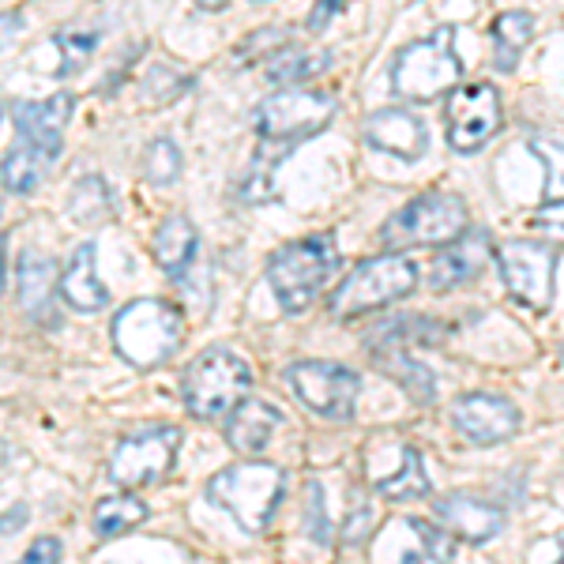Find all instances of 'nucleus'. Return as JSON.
<instances>
[{"instance_id":"obj_1","label":"nucleus","mask_w":564,"mask_h":564,"mask_svg":"<svg viewBox=\"0 0 564 564\" xmlns=\"http://www.w3.org/2000/svg\"><path fill=\"white\" fill-rule=\"evenodd\" d=\"M339 271V249H335V237L331 234H313L282 245L271 264H267V282H271V294L282 305V313L298 316L313 305L328 282Z\"/></svg>"},{"instance_id":"obj_2","label":"nucleus","mask_w":564,"mask_h":564,"mask_svg":"<svg viewBox=\"0 0 564 564\" xmlns=\"http://www.w3.org/2000/svg\"><path fill=\"white\" fill-rule=\"evenodd\" d=\"M459 76H463V61L455 53V27L444 23L395 53L388 83L395 98L403 102H437L444 94H452Z\"/></svg>"},{"instance_id":"obj_3","label":"nucleus","mask_w":564,"mask_h":564,"mask_svg":"<svg viewBox=\"0 0 564 564\" xmlns=\"http://www.w3.org/2000/svg\"><path fill=\"white\" fill-rule=\"evenodd\" d=\"M252 388V365L230 346H207L188 361L181 376V399L185 410L200 422L226 418L230 410L249 395Z\"/></svg>"},{"instance_id":"obj_4","label":"nucleus","mask_w":564,"mask_h":564,"mask_svg":"<svg viewBox=\"0 0 564 564\" xmlns=\"http://www.w3.org/2000/svg\"><path fill=\"white\" fill-rule=\"evenodd\" d=\"M181 339H185V316L162 298L128 301L113 316V346L136 369H158L177 354Z\"/></svg>"},{"instance_id":"obj_5","label":"nucleus","mask_w":564,"mask_h":564,"mask_svg":"<svg viewBox=\"0 0 564 564\" xmlns=\"http://www.w3.org/2000/svg\"><path fill=\"white\" fill-rule=\"evenodd\" d=\"M418 286V267L403 252H384L373 260H361L350 275H346L328 298V309L335 316H365L376 309H388L395 301H403L414 294Z\"/></svg>"},{"instance_id":"obj_6","label":"nucleus","mask_w":564,"mask_h":564,"mask_svg":"<svg viewBox=\"0 0 564 564\" xmlns=\"http://www.w3.org/2000/svg\"><path fill=\"white\" fill-rule=\"evenodd\" d=\"M282 493L286 474L275 463H234L207 482V501L222 504L252 534H260L275 519Z\"/></svg>"},{"instance_id":"obj_7","label":"nucleus","mask_w":564,"mask_h":564,"mask_svg":"<svg viewBox=\"0 0 564 564\" xmlns=\"http://www.w3.org/2000/svg\"><path fill=\"white\" fill-rule=\"evenodd\" d=\"M470 226L467 204L455 192H422L410 204H403L392 219L380 226V241L392 252L403 249H444L448 241Z\"/></svg>"},{"instance_id":"obj_8","label":"nucleus","mask_w":564,"mask_h":564,"mask_svg":"<svg viewBox=\"0 0 564 564\" xmlns=\"http://www.w3.org/2000/svg\"><path fill=\"white\" fill-rule=\"evenodd\" d=\"M335 117V98L309 87H282L256 110V136L279 147H298L301 140H313Z\"/></svg>"},{"instance_id":"obj_9","label":"nucleus","mask_w":564,"mask_h":564,"mask_svg":"<svg viewBox=\"0 0 564 564\" xmlns=\"http://www.w3.org/2000/svg\"><path fill=\"white\" fill-rule=\"evenodd\" d=\"M181 452V429L177 425H151L117 440L110 455V478L121 489H147L170 478L173 459Z\"/></svg>"},{"instance_id":"obj_10","label":"nucleus","mask_w":564,"mask_h":564,"mask_svg":"<svg viewBox=\"0 0 564 564\" xmlns=\"http://www.w3.org/2000/svg\"><path fill=\"white\" fill-rule=\"evenodd\" d=\"M286 384L298 395L305 407L313 410L316 418L328 422H350L358 410L361 395V373L346 369L339 361H294L286 369Z\"/></svg>"},{"instance_id":"obj_11","label":"nucleus","mask_w":564,"mask_h":564,"mask_svg":"<svg viewBox=\"0 0 564 564\" xmlns=\"http://www.w3.org/2000/svg\"><path fill=\"white\" fill-rule=\"evenodd\" d=\"M508 294L534 313H549L553 305V271H557V249L546 241H508L493 252Z\"/></svg>"},{"instance_id":"obj_12","label":"nucleus","mask_w":564,"mask_h":564,"mask_svg":"<svg viewBox=\"0 0 564 564\" xmlns=\"http://www.w3.org/2000/svg\"><path fill=\"white\" fill-rule=\"evenodd\" d=\"M444 125H448V147L452 151H459V155L482 151L501 128V94H497V87L486 83V79L463 83L448 98Z\"/></svg>"},{"instance_id":"obj_13","label":"nucleus","mask_w":564,"mask_h":564,"mask_svg":"<svg viewBox=\"0 0 564 564\" xmlns=\"http://www.w3.org/2000/svg\"><path fill=\"white\" fill-rule=\"evenodd\" d=\"M519 407L512 399L493 392H470L452 403V425L470 440V444H504L519 433Z\"/></svg>"},{"instance_id":"obj_14","label":"nucleus","mask_w":564,"mask_h":564,"mask_svg":"<svg viewBox=\"0 0 564 564\" xmlns=\"http://www.w3.org/2000/svg\"><path fill=\"white\" fill-rule=\"evenodd\" d=\"M365 143L384 151L392 158H403V162H418V158L429 151V132H425V121L410 106H384L376 110L369 121H365Z\"/></svg>"},{"instance_id":"obj_15","label":"nucleus","mask_w":564,"mask_h":564,"mask_svg":"<svg viewBox=\"0 0 564 564\" xmlns=\"http://www.w3.org/2000/svg\"><path fill=\"white\" fill-rule=\"evenodd\" d=\"M493 260V245H489V234L486 230H463V234L448 241L444 249L437 252V260H433V290H455V286H467L474 282L486 264Z\"/></svg>"},{"instance_id":"obj_16","label":"nucleus","mask_w":564,"mask_h":564,"mask_svg":"<svg viewBox=\"0 0 564 564\" xmlns=\"http://www.w3.org/2000/svg\"><path fill=\"white\" fill-rule=\"evenodd\" d=\"M433 508H437L444 531L470 542V546H482V542H489V538H497L504 531V508H497L493 501H482L474 493L440 497Z\"/></svg>"},{"instance_id":"obj_17","label":"nucleus","mask_w":564,"mask_h":564,"mask_svg":"<svg viewBox=\"0 0 564 564\" xmlns=\"http://www.w3.org/2000/svg\"><path fill=\"white\" fill-rule=\"evenodd\" d=\"M57 294L76 313H102L110 305V290L98 279V249H94V241L76 245V252L68 256L64 271L57 275Z\"/></svg>"},{"instance_id":"obj_18","label":"nucleus","mask_w":564,"mask_h":564,"mask_svg":"<svg viewBox=\"0 0 564 564\" xmlns=\"http://www.w3.org/2000/svg\"><path fill=\"white\" fill-rule=\"evenodd\" d=\"M72 106H76L72 94H53V98H42V102H19L12 110V121H16V132L27 143L61 151V136L68 117H72Z\"/></svg>"},{"instance_id":"obj_19","label":"nucleus","mask_w":564,"mask_h":564,"mask_svg":"<svg viewBox=\"0 0 564 564\" xmlns=\"http://www.w3.org/2000/svg\"><path fill=\"white\" fill-rule=\"evenodd\" d=\"M282 425V414L271 403L264 399H241L230 414H226V444L241 455H256L264 452L271 437H275V429Z\"/></svg>"},{"instance_id":"obj_20","label":"nucleus","mask_w":564,"mask_h":564,"mask_svg":"<svg viewBox=\"0 0 564 564\" xmlns=\"http://www.w3.org/2000/svg\"><path fill=\"white\" fill-rule=\"evenodd\" d=\"M16 290L23 313L49 324L53 298H57V264L49 256H42V252H23L16 271Z\"/></svg>"},{"instance_id":"obj_21","label":"nucleus","mask_w":564,"mask_h":564,"mask_svg":"<svg viewBox=\"0 0 564 564\" xmlns=\"http://www.w3.org/2000/svg\"><path fill=\"white\" fill-rule=\"evenodd\" d=\"M196 245H200V234H196V226L185 219V215H170V219L162 222L151 237V252H155V264L173 275V279H181L192 260H196Z\"/></svg>"},{"instance_id":"obj_22","label":"nucleus","mask_w":564,"mask_h":564,"mask_svg":"<svg viewBox=\"0 0 564 564\" xmlns=\"http://www.w3.org/2000/svg\"><path fill=\"white\" fill-rule=\"evenodd\" d=\"M57 155H61V151H49V147H38V143L23 140L19 147H12V151L4 155V162H0V181H4L8 192H23V196H27V192H34V188L49 177Z\"/></svg>"},{"instance_id":"obj_23","label":"nucleus","mask_w":564,"mask_h":564,"mask_svg":"<svg viewBox=\"0 0 564 564\" xmlns=\"http://www.w3.org/2000/svg\"><path fill=\"white\" fill-rule=\"evenodd\" d=\"M376 365L384 369V376H392L395 384H403L418 403H433L437 395V384H433V373L425 369L422 361L410 358V350L403 346V339H388L384 346H373Z\"/></svg>"},{"instance_id":"obj_24","label":"nucleus","mask_w":564,"mask_h":564,"mask_svg":"<svg viewBox=\"0 0 564 564\" xmlns=\"http://www.w3.org/2000/svg\"><path fill=\"white\" fill-rule=\"evenodd\" d=\"M147 501L136 497L132 489H121V493H110V497H102V501L94 504V516H91V527L98 538H121V534L136 531L143 519H147Z\"/></svg>"},{"instance_id":"obj_25","label":"nucleus","mask_w":564,"mask_h":564,"mask_svg":"<svg viewBox=\"0 0 564 564\" xmlns=\"http://www.w3.org/2000/svg\"><path fill=\"white\" fill-rule=\"evenodd\" d=\"M328 61H331L328 53H313V49L286 42V46H279L264 61V76L271 83H282V87H301L305 79L320 76L328 68Z\"/></svg>"},{"instance_id":"obj_26","label":"nucleus","mask_w":564,"mask_h":564,"mask_svg":"<svg viewBox=\"0 0 564 564\" xmlns=\"http://www.w3.org/2000/svg\"><path fill=\"white\" fill-rule=\"evenodd\" d=\"M534 16L531 12H523V8H512V12H501V16L493 19V64L501 68V72H512L523 57V49L527 42L534 38Z\"/></svg>"},{"instance_id":"obj_27","label":"nucleus","mask_w":564,"mask_h":564,"mask_svg":"<svg viewBox=\"0 0 564 564\" xmlns=\"http://www.w3.org/2000/svg\"><path fill=\"white\" fill-rule=\"evenodd\" d=\"M286 155H290V147L260 140V147H256V155H252V162H249V170L241 177V200H249V204L267 200V196L275 192V173H279Z\"/></svg>"},{"instance_id":"obj_28","label":"nucleus","mask_w":564,"mask_h":564,"mask_svg":"<svg viewBox=\"0 0 564 564\" xmlns=\"http://www.w3.org/2000/svg\"><path fill=\"white\" fill-rule=\"evenodd\" d=\"M376 493L388 501H414L429 493V478H425V459L418 448H403V463L376 482Z\"/></svg>"},{"instance_id":"obj_29","label":"nucleus","mask_w":564,"mask_h":564,"mask_svg":"<svg viewBox=\"0 0 564 564\" xmlns=\"http://www.w3.org/2000/svg\"><path fill=\"white\" fill-rule=\"evenodd\" d=\"M68 215H72V222H79V226H98V222H106L113 215V196L98 173L83 177V181L72 188Z\"/></svg>"},{"instance_id":"obj_30","label":"nucleus","mask_w":564,"mask_h":564,"mask_svg":"<svg viewBox=\"0 0 564 564\" xmlns=\"http://www.w3.org/2000/svg\"><path fill=\"white\" fill-rule=\"evenodd\" d=\"M143 177L151 185H173L181 177V147L166 140V136L147 143V151H143Z\"/></svg>"},{"instance_id":"obj_31","label":"nucleus","mask_w":564,"mask_h":564,"mask_svg":"<svg viewBox=\"0 0 564 564\" xmlns=\"http://www.w3.org/2000/svg\"><path fill=\"white\" fill-rule=\"evenodd\" d=\"M57 49H61V68H57V76H76L79 68L91 61L94 49H98V34L68 27V31L57 34Z\"/></svg>"},{"instance_id":"obj_32","label":"nucleus","mask_w":564,"mask_h":564,"mask_svg":"<svg viewBox=\"0 0 564 564\" xmlns=\"http://www.w3.org/2000/svg\"><path fill=\"white\" fill-rule=\"evenodd\" d=\"M534 155L542 158L546 170V204L549 200H564V140H531L527 143Z\"/></svg>"},{"instance_id":"obj_33","label":"nucleus","mask_w":564,"mask_h":564,"mask_svg":"<svg viewBox=\"0 0 564 564\" xmlns=\"http://www.w3.org/2000/svg\"><path fill=\"white\" fill-rule=\"evenodd\" d=\"M531 230L546 245H564V200H549L542 211L531 215Z\"/></svg>"},{"instance_id":"obj_34","label":"nucleus","mask_w":564,"mask_h":564,"mask_svg":"<svg viewBox=\"0 0 564 564\" xmlns=\"http://www.w3.org/2000/svg\"><path fill=\"white\" fill-rule=\"evenodd\" d=\"M286 38H290V31L286 27H264V31H256V34H249L245 38V46H237V61H256L260 53H275L279 46H286Z\"/></svg>"},{"instance_id":"obj_35","label":"nucleus","mask_w":564,"mask_h":564,"mask_svg":"<svg viewBox=\"0 0 564 564\" xmlns=\"http://www.w3.org/2000/svg\"><path fill=\"white\" fill-rule=\"evenodd\" d=\"M61 538H53V534H42V538H34L31 549L19 557L16 564H61Z\"/></svg>"},{"instance_id":"obj_36","label":"nucleus","mask_w":564,"mask_h":564,"mask_svg":"<svg viewBox=\"0 0 564 564\" xmlns=\"http://www.w3.org/2000/svg\"><path fill=\"white\" fill-rule=\"evenodd\" d=\"M369 519H373V508H369V497L365 493H354L350 501V516H346V542H361L369 534Z\"/></svg>"},{"instance_id":"obj_37","label":"nucleus","mask_w":564,"mask_h":564,"mask_svg":"<svg viewBox=\"0 0 564 564\" xmlns=\"http://www.w3.org/2000/svg\"><path fill=\"white\" fill-rule=\"evenodd\" d=\"M346 8V0H316L313 4V16H309V31H324L331 19L339 16Z\"/></svg>"},{"instance_id":"obj_38","label":"nucleus","mask_w":564,"mask_h":564,"mask_svg":"<svg viewBox=\"0 0 564 564\" xmlns=\"http://www.w3.org/2000/svg\"><path fill=\"white\" fill-rule=\"evenodd\" d=\"M23 34V16L19 12H0V53Z\"/></svg>"},{"instance_id":"obj_39","label":"nucleus","mask_w":564,"mask_h":564,"mask_svg":"<svg viewBox=\"0 0 564 564\" xmlns=\"http://www.w3.org/2000/svg\"><path fill=\"white\" fill-rule=\"evenodd\" d=\"M23 516H27V508H23V504H16L12 512H4V516H0V534H16L19 527H23V523H19Z\"/></svg>"},{"instance_id":"obj_40","label":"nucleus","mask_w":564,"mask_h":564,"mask_svg":"<svg viewBox=\"0 0 564 564\" xmlns=\"http://www.w3.org/2000/svg\"><path fill=\"white\" fill-rule=\"evenodd\" d=\"M196 4H200V8H207V12H222L230 0H196Z\"/></svg>"},{"instance_id":"obj_41","label":"nucleus","mask_w":564,"mask_h":564,"mask_svg":"<svg viewBox=\"0 0 564 564\" xmlns=\"http://www.w3.org/2000/svg\"><path fill=\"white\" fill-rule=\"evenodd\" d=\"M0 125H4V102H0Z\"/></svg>"},{"instance_id":"obj_42","label":"nucleus","mask_w":564,"mask_h":564,"mask_svg":"<svg viewBox=\"0 0 564 564\" xmlns=\"http://www.w3.org/2000/svg\"><path fill=\"white\" fill-rule=\"evenodd\" d=\"M561 549H564V542H561ZM557 564H564V553H561V561H557Z\"/></svg>"}]
</instances>
